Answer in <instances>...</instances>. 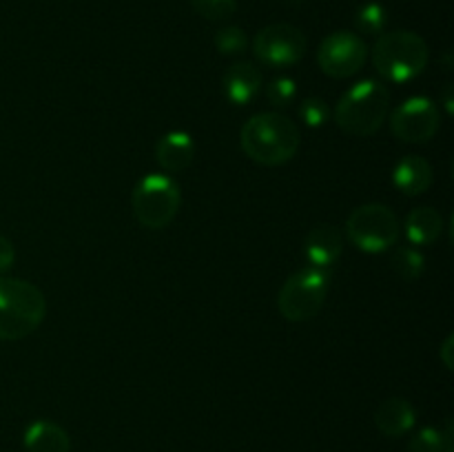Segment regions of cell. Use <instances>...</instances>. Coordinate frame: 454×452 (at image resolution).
Listing matches in <instances>:
<instances>
[{
  "label": "cell",
  "instance_id": "277c9868",
  "mask_svg": "<svg viewBox=\"0 0 454 452\" xmlns=\"http://www.w3.org/2000/svg\"><path fill=\"white\" fill-rule=\"evenodd\" d=\"M430 51L426 40L415 31H388L372 47V65L388 82H408L424 74Z\"/></svg>",
  "mask_w": 454,
  "mask_h": 452
},
{
  "label": "cell",
  "instance_id": "44dd1931",
  "mask_svg": "<svg viewBox=\"0 0 454 452\" xmlns=\"http://www.w3.org/2000/svg\"><path fill=\"white\" fill-rule=\"evenodd\" d=\"M215 47L217 51L224 53V56H238V53L247 51L248 38L247 34H244L242 27L226 25L215 31Z\"/></svg>",
  "mask_w": 454,
  "mask_h": 452
},
{
  "label": "cell",
  "instance_id": "ffe728a7",
  "mask_svg": "<svg viewBox=\"0 0 454 452\" xmlns=\"http://www.w3.org/2000/svg\"><path fill=\"white\" fill-rule=\"evenodd\" d=\"M388 25V12H386L384 4L380 3H366L357 9L355 13V27H357L362 34L368 35H380L381 31Z\"/></svg>",
  "mask_w": 454,
  "mask_h": 452
},
{
  "label": "cell",
  "instance_id": "7a4b0ae2",
  "mask_svg": "<svg viewBox=\"0 0 454 452\" xmlns=\"http://www.w3.org/2000/svg\"><path fill=\"white\" fill-rule=\"evenodd\" d=\"M390 91L380 80H362L353 84L335 105V122L355 137L375 136L388 118Z\"/></svg>",
  "mask_w": 454,
  "mask_h": 452
},
{
  "label": "cell",
  "instance_id": "7402d4cb",
  "mask_svg": "<svg viewBox=\"0 0 454 452\" xmlns=\"http://www.w3.org/2000/svg\"><path fill=\"white\" fill-rule=\"evenodd\" d=\"M191 7L207 20L222 22L238 12V0H191Z\"/></svg>",
  "mask_w": 454,
  "mask_h": 452
},
{
  "label": "cell",
  "instance_id": "8fae6325",
  "mask_svg": "<svg viewBox=\"0 0 454 452\" xmlns=\"http://www.w3.org/2000/svg\"><path fill=\"white\" fill-rule=\"evenodd\" d=\"M260 89L262 71L247 60L233 62L222 78V91H224L226 100L238 106L248 105L260 93Z\"/></svg>",
  "mask_w": 454,
  "mask_h": 452
},
{
  "label": "cell",
  "instance_id": "4316f807",
  "mask_svg": "<svg viewBox=\"0 0 454 452\" xmlns=\"http://www.w3.org/2000/svg\"><path fill=\"white\" fill-rule=\"evenodd\" d=\"M442 102H443V106H446V113L452 115V111H454V87H452L450 82L443 84Z\"/></svg>",
  "mask_w": 454,
  "mask_h": 452
},
{
  "label": "cell",
  "instance_id": "e0dca14e",
  "mask_svg": "<svg viewBox=\"0 0 454 452\" xmlns=\"http://www.w3.org/2000/svg\"><path fill=\"white\" fill-rule=\"evenodd\" d=\"M443 233V217L433 207H417L406 217V238L415 246L434 244Z\"/></svg>",
  "mask_w": 454,
  "mask_h": 452
},
{
  "label": "cell",
  "instance_id": "5bb4252c",
  "mask_svg": "<svg viewBox=\"0 0 454 452\" xmlns=\"http://www.w3.org/2000/svg\"><path fill=\"white\" fill-rule=\"evenodd\" d=\"M195 155L193 137L186 131H171L155 144V160L168 173H180L191 167Z\"/></svg>",
  "mask_w": 454,
  "mask_h": 452
},
{
  "label": "cell",
  "instance_id": "52a82bcc",
  "mask_svg": "<svg viewBox=\"0 0 454 452\" xmlns=\"http://www.w3.org/2000/svg\"><path fill=\"white\" fill-rule=\"evenodd\" d=\"M402 224L397 213L386 204H362L346 220V235L355 248L364 253H384L397 244Z\"/></svg>",
  "mask_w": 454,
  "mask_h": 452
},
{
  "label": "cell",
  "instance_id": "9c48e42d",
  "mask_svg": "<svg viewBox=\"0 0 454 452\" xmlns=\"http://www.w3.org/2000/svg\"><path fill=\"white\" fill-rule=\"evenodd\" d=\"M368 47L353 31H335L319 43L317 65L328 78L344 80L359 74L366 65Z\"/></svg>",
  "mask_w": 454,
  "mask_h": 452
},
{
  "label": "cell",
  "instance_id": "4fadbf2b",
  "mask_svg": "<svg viewBox=\"0 0 454 452\" xmlns=\"http://www.w3.org/2000/svg\"><path fill=\"white\" fill-rule=\"evenodd\" d=\"M417 412L412 403L403 397H390L380 403L375 412V425L384 437L397 439L403 437L415 428Z\"/></svg>",
  "mask_w": 454,
  "mask_h": 452
},
{
  "label": "cell",
  "instance_id": "83f0119b",
  "mask_svg": "<svg viewBox=\"0 0 454 452\" xmlns=\"http://www.w3.org/2000/svg\"><path fill=\"white\" fill-rule=\"evenodd\" d=\"M284 3H286V4H300L301 0H284Z\"/></svg>",
  "mask_w": 454,
  "mask_h": 452
},
{
  "label": "cell",
  "instance_id": "7c38bea8",
  "mask_svg": "<svg viewBox=\"0 0 454 452\" xmlns=\"http://www.w3.org/2000/svg\"><path fill=\"white\" fill-rule=\"evenodd\" d=\"M341 251H344V238L335 226L319 224L306 235L304 239V255L310 266L317 269H328L340 260Z\"/></svg>",
  "mask_w": 454,
  "mask_h": 452
},
{
  "label": "cell",
  "instance_id": "30bf717a",
  "mask_svg": "<svg viewBox=\"0 0 454 452\" xmlns=\"http://www.w3.org/2000/svg\"><path fill=\"white\" fill-rule=\"evenodd\" d=\"M439 124H442L439 106L426 96L408 97L390 113L393 136L402 142H411V144H424V142L433 140L439 131Z\"/></svg>",
  "mask_w": 454,
  "mask_h": 452
},
{
  "label": "cell",
  "instance_id": "603a6c76",
  "mask_svg": "<svg viewBox=\"0 0 454 452\" xmlns=\"http://www.w3.org/2000/svg\"><path fill=\"white\" fill-rule=\"evenodd\" d=\"M297 96V82L288 75H279V78L270 80V84L266 87V100L270 102L278 109H286L291 106V102Z\"/></svg>",
  "mask_w": 454,
  "mask_h": 452
},
{
  "label": "cell",
  "instance_id": "2e32d148",
  "mask_svg": "<svg viewBox=\"0 0 454 452\" xmlns=\"http://www.w3.org/2000/svg\"><path fill=\"white\" fill-rule=\"evenodd\" d=\"M25 450L27 452H69L71 439L62 425L53 421L38 419L25 430Z\"/></svg>",
  "mask_w": 454,
  "mask_h": 452
},
{
  "label": "cell",
  "instance_id": "cb8c5ba5",
  "mask_svg": "<svg viewBox=\"0 0 454 452\" xmlns=\"http://www.w3.org/2000/svg\"><path fill=\"white\" fill-rule=\"evenodd\" d=\"M328 105L322 100V97H306L300 105V118L304 120L306 127L319 129L328 122Z\"/></svg>",
  "mask_w": 454,
  "mask_h": 452
},
{
  "label": "cell",
  "instance_id": "ac0fdd59",
  "mask_svg": "<svg viewBox=\"0 0 454 452\" xmlns=\"http://www.w3.org/2000/svg\"><path fill=\"white\" fill-rule=\"evenodd\" d=\"M408 452H452L450 421H448L446 430L433 428V425L417 430L411 441H408Z\"/></svg>",
  "mask_w": 454,
  "mask_h": 452
},
{
  "label": "cell",
  "instance_id": "6da1fadb",
  "mask_svg": "<svg viewBox=\"0 0 454 452\" xmlns=\"http://www.w3.org/2000/svg\"><path fill=\"white\" fill-rule=\"evenodd\" d=\"M239 146L248 160L262 167H282L300 149V127L278 111L255 113L239 131Z\"/></svg>",
  "mask_w": 454,
  "mask_h": 452
},
{
  "label": "cell",
  "instance_id": "d4e9b609",
  "mask_svg": "<svg viewBox=\"0 0 454 452\" xmlns=\"http://www.w3.org/2000/svg\"><path fill=\"white\" fill-rule=\"evenodd\" d=\"M13 260H16V248L4 235H0V275L12 269Z\"/></svg>",
  "mask_w": 454,
  "mask_h": 452
},
{
  "label": "cell",
  "instance_id": "5b68a950",
  "mask_svg": "<svg viewBox=\"0 0 454 452\" xmlns=\"http://www.w3.org/2000/svg\"><path fill=\"white\" fill-rule=\"evenodd\" d=\"M182 204V191L173 177L162 173H151L142 177L131 193L133 217L145 229L160 230L176 220Z\"/></svg>",
  "mask_w": 454,
  "mask_h": 452
},
{
  "label": "cell",
  "instance_id": "ba28073f",
  "mask_svg": "<svg viewBox=\"0 0 454 452\" xmlns=\"http://www.w3.org/2000/svg\"><path fill=\"white\" fill-rule=\"evenodd\" d=\"M306 49L309 40L304 31L288 22H273L253 38V53L257 60L275 69L297 65L306 56Z\"/></svg>",
  "mask_w": 454,
  "mask_h": 452
},
{
  "label": "cell",
  "instance_id": "9a60e30c",
  "mask_svg": "<svg viewBox=\"0 0 454 452\" xmlns=\"http://www.w3.org/2000/svg\"><path fill=\"white\" fill-rule=\"evenodd\" d=\"M434 180L433 167L426 158L419 155H406L403 160H399L397 167L393 171V182L402 193L406 195H421L430 189Z\"/></svg>",
  "mask_w": 454,
  "mask_h": 452
},
{
  "label": "cell",
  "instance_id": "484cf974",
  "mask_svg": "<svg viewBox=\"0 0 454 452\" xmlns=\"http://www.w3.org/2000/svg\"><path fill=\"white\" fill-rule=\"evenodd\" d=\"M439 357H442L443 366H446L448 370H452L454 368V337L452 335H448L446 339H443L442 350H439Z\"/></svg>",
  "mask_w": 454,
  "mask_h": 452
},
{
  "label": "cell",
  "instance_id": "d6986e66",
  "mask_svg": "<svg viewBox=\"0 0 454 452\" xmlns=\"http://www.w3.org/2000/svg\"><path fill=\"white\" fill-rule=\"evenodd\" d=\"M393 270L406 282H415L424 275L426 270V257L424 253H419V248L415 246H402L393 253Z\"/></svg>",
  "mask_w": 454,
  "mask_h": 452
},
{
  "label": "cell",
  "instance_id": "3957f363",
  "mask_svg": "<svg viewBox=\"0 0 454 452\" xmlns=\"http://www.w3.org/2000/svg\"><path fill=\"white\" fill-rule=\"evenodd\" d=\"M47 315V300L35 284L0 277V339L18 341L38 331Z\"/></svg>",
  "mask_w": 454,
  "mask_h": 452
},
{
  "label": "cell",
  "instance_id": "8992f818",
  "mask_svg": "<svg viewBox=\"0 0 454 452\" xmlns=\"http://www.w3.org/2000/svg\"><path fill=\"white\" fill-rule=\"evenodd\" d=\"M328 286H331L328 269L306 266V269L288 275L278 295V308L282 317L295 323L313 319L326 301Z\"/></svg>",
  "mask_w": 454,
  "mask_h": 452
}]
</instances>
